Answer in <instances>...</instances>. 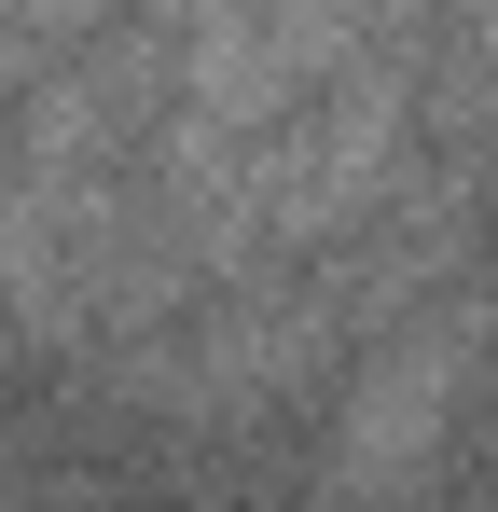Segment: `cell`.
I'll return each instance as SVG.
<instances>
[{"mask_svg":"<svg viewBox=\"0 0 498 512\" xmlns=\"http://www.w3.org/2000/svg\"><path fill=\"white\" fill-rule=\"evenodd\" d=\"M0 512H14V499H0Z\"/></svg>","mask_w":498,"mask_h":512,"instance_id":"7a4b0ae2","label":"cell"},{"mask_svg":"<svg viewBox=\"0 0 498 512\" xmlns=\"http://www.w3.org/2000/svg\"><path fill=\"white\" fill-rule=\"evenodd\" d=\"M457 388H471V305H429L346 374L332 416V485L346 499H415V471L457 443Z\"/></svg>","mask_w":498,"mask_h":512,"instance_id":"6da1fadb","label":"cell"}]
</instances>
